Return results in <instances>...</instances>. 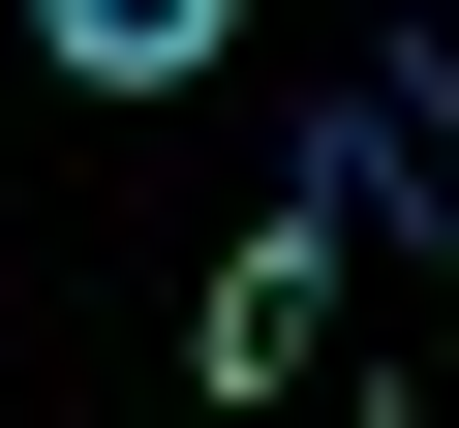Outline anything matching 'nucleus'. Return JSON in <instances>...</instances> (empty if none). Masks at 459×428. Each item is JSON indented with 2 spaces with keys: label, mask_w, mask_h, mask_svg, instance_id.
<instances>
[{
  "label": "nucleus",
  "mask_w": 459,
  "mask_h": 428,
  "mask_svg": "<svg viewBox=\"0 0 459 428\" xmlns=\"http://www.w3.org/2000/svg\"><path fill=\"white\" fill-rule=\"evenodd\" d=\"M307 337H337V245H307V214H246V276L184 306V367H214V398H307Z\"/></svg>",
  "instance_id": "nucleus-2"
},
{
  "label": "nucleus",
  "mask_w": 459,
  "mask_h": 428,
  "mask_svg": "<svg viewBox=\"0 0 459 428\" xmlns=\"http://www.w3.org/2000/svg\"><path fill=\"white\" fill-rule=\"evenodd\" d=\"M31 62H62V92H184V62H214V0H62Z\"/></svg>",
  "instance_id": "nucleus-3"
},
{
  "label": "nucleus",
  "mask_w": 459,
  "mask_h": 428,
  "mask_svg": "<svg viewBox=\"0 0 459 428\" xmlns=\"http://www.w3.org/2000/svg\"><path fill=\"white\" fill-rule=\"evenodd\" d=\"M276 214H307V245H459V62H368Z\"/></svg>",
  "instance_id": "nucleus-1"
}]
</instances>
